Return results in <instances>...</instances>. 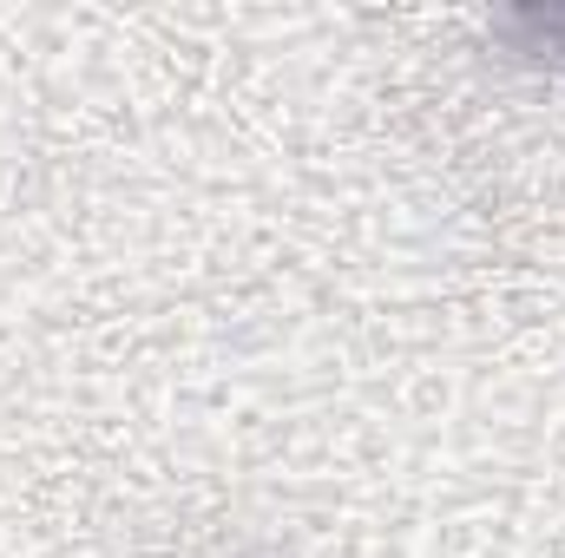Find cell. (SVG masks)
<instances>
[{
    "mask_svg": "<svg viewBox=\"0 0 565 558\" xmlns=\"http://www.w3.org/2000/svg\"><path fill=\"white\" fill-rule=\"evenodd\" d=\"M526 60H546V66H565V0H533V7H513V13H500L493 20Z\"/></svg>",
    "mask_w": 565,
    "mask_h": 558,
    "instance_id": "6da1fadb",
    "label": "cell"
}]
</instances>
